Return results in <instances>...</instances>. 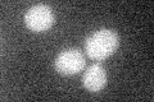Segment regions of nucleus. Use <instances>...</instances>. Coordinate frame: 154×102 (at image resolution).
I'll return each mask as SVG.
<instances>
[{"mask_svg":"<svg viewBox=\"0 0 154 102\" xmlns=\"http://www.w3.org/2000/svg\"><path fill=\"white\" fill-rule=\"evenodd\" d=\"M119 46V36L113 30L102 28L93 32L85 40V51L89 57L104 60L110 56Z\"/></svg>","mask_w":154,"mask_h":102,"instance_id":"obj_1","label":"nucleus"},{"mask_svg":"<svg viewBox=\"0 0 154 102\" xmlns=\"http://www.w3.org/2000/svg\"><path fill=\"white\" fill-rule=\"evenodd\" d=\"M25 23L28 30L33 32H44L54 23V13L46 4H36L25 14Z\"/></svg>","mask_w":154,"mask_h":102,"instance_id":"obj_2","label":"nucleus"},{"mask_svg":"<svg viewBox=\"0 0 154 102\" xmlns=\"http://www.w3.org/2000/svg\"><path fill=\"white\" fill-rule=\"evenodd\" d=\"M86 65L84 54L77 48H67L55 57V70L62 75H72L81 71Z\"/></svg>","mask_w":154,"mask_h":102,"instance_id":"obj_3","label":"nucleus"},{"mask_svg":"<svg viewBox=\"0 0 154 102\" xmlns=\"http://www.w3.org/2000/svg\"><path fill=\"white\" fill-rule=\"evenodd\" d=\"M84 87L90 92H99L107 84V71L100 64H93L88 68L82 77Z\"/></svg>","mask_w":154,"mask_h":102,"instance_id":"obj_4","label":"nucleus"}]
</instances>
